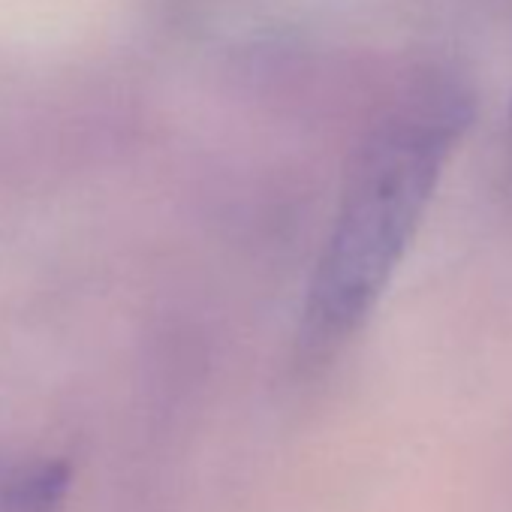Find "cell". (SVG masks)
Wrapping results in <instances>:
<instances>
[{
	"label": "cell",
	"mask_w": 512,
	"mask_h": 512,
	"mask_svg": "<svg viewBox=\"0 0 512 512\" xmlns=\"http://www.w3.org/2000/svg\"><path fill=\"white\" fill-rule=\"evenodd\" d=\"M470 88L416 76L359 142L317 260L302 317V356L326 362L368 323L434 202L446 163L473 124Z\"/></svg>",
	"instance_id": "6da1fadb"
},
{
	"label": "cell",
	"mask_w": 512,
	"mask_h": 512,
	"mask_svg": "<svg viewBox=\"0 0 512 512\" xmlns=\"http://www.w3.org/2000/svg\"><path fill=\"white\" fill-rule=\"evenodd\" d=\"M70 488V467L64 461H37L19 470L4 494L0 512H55Z\"/></svg>",
	"instance_id": "7a4b0ae2"
},
{
	"label": "cell",
	"mask_w": 512,
	"mask_h": 512,
	"mask_svg": "<svg viewBox=\"0 0 512 512\" xmlns=\"http://www.w3.org/2000/svg\"><path fill=\"white\" fill-rule=\"evenodd\" d=\"M503 154H500V187L506 193V199L512 202V97H509V109H506V127H503Z\"/></svg>",
	"instance_id": "3957f363"
}]
</instances>
